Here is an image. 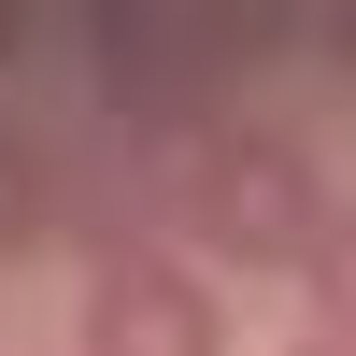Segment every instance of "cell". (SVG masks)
<instances>
[{"label":"cell","mask_w":356,"mask_h":356,"mask_svg":"<svg viewBox=\"0 0 356 356\" xmlns=\"http://www.w3.org/2000/svg\"><path fill=\"white\" fill-rule=\"evenodd\" d=\"M72 356H228V300H214L171 243H100Z\"/></svg>","instance_id":"7a4b0ae2"},{"label":"cell","mask_w":356,"mask_h":356,"mask_svg":"<svg viewBox=\"0 0 356 356\" xmlns=\"http://www.w3.org/2000/svg\"><path fill=\"white\" fill-rule=\"evenodd\" d=\"M171 214L200 228V257H228V271H314V243H328V171H314L300 129H271V114H228V129L186 143V171H171Z\"/></svg>","instance_id":"6da1fadb"},{"label":"cell","mask_w":356,"mask_h":356,"mask_svg":"<svg viewBox=\"0 0 356 356\" xmlns=\"http://www.w3.org/2000/svg\"><path fill=\"white\" fill-rule=\"evenodd\" d=\"M285 356H356V342H328V328H300V342H285Z\"/></svg>","instance_id":"52a82bcc"},{"label":"cell","mask_w":356,"mask_h":356,"mask_svg":"<svg viewBox=\"0 0 356 356\" xmlns=\"http://www.w3.org/2000/svg\"><path fill=\"white\" fill-rule=\"evenodd\" d=\"M314 328H328V342H356V200H342V214H328V243H314Z\"/></svg>","instance_id":"5b68a950"},{"label":"cell","mask_w":356,"mask_h":356,"mask_svg":"<svg viewBox=\"0 0 356 356\" xmlns=\"http://www.w3.org/2000/svg\"><path fill=\"white\" fill-rule=\"evenodd\" d=\"M328 57H342V86H356V15H342V29H328Z\"/></svg>","instance_id":"8992f818"},{"label":"cell","mask_w":356,"mask_h":356,"mask_svg":"<svg viewBox=\"0 0 356 356\" xmlns=\"http://www.w3.org/2000/svg\"><path fill=\"white\" fill-rule=\"evenodd\" d=\"M57 228H72V157H57L43 129H15V114H0V271H29Z\"/></svg>","instance_id":"277c9868"},{"label":"cell","mask_w":356,"mask_h":356,"mask_svg":"<svg viewBox=\"0 0 356 356\" xmlns=\"http://www.w3.org/2000/svg\"><path fill=\"white\" fill-rule=\"evenodd\" d=\"M257 57V29H171V15H114L100 29V100L129 114V129H171V143H200V129H228V72Z\"/></svg>","instance_id":"3957f363"}]
</instances>
